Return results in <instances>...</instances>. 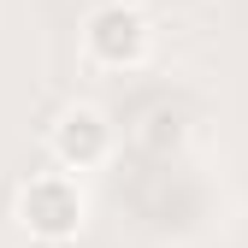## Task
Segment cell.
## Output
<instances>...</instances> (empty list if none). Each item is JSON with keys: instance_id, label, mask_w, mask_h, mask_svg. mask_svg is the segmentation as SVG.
<instances>
[{"instance_id": "1", "label": "cell", "mask_w": 248, "mask_h": 248, "mask_svg": "<svg viewBox=\"0 0 248 248\" xmlns=\"http://www.w3.org/2000/svg\"><path fill=\"white\" fill-rule=\"evenodd\" d=\"M18 219H24L30 236H42V242H71L83 231V189L71 177H59V171H42V177L24 183Z\"/></svg>"}, {"instance_id": "3", "label": "cell", "mask_w": 248, "mask_h": 248, "mask_svg": "<svg viewBox=\"0 0 248 248\" xmlns=\"http://www.w3.org/2000/svg\"><path fill=\"white\" fill-rule=\"evenodd\" d=\"M107 142H112V130H107V118H101L95 107H71L65 118L53 124V160L65 166V171L101 166V160H107Z\"/></svg>"}, {"instance_id": "2", "label": "cell", "mask_w": 248, "mask_h": 248, "mask_svg": "<svg viewBox=\"0 0 248 248\" xmlns=\"http://www.w3.org/2000/svg\"><path fill=\"white\" fill-rule=\"evenodd\" d=\"M89 53L101 59V65L124 71V65H142L148 53V18L136 6H101L89 18Z\"/></svg>"}]
</instances>
